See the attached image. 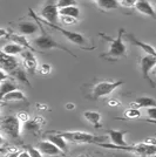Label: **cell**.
Here are the masks:
<instances>
[{"label": "cell", "instance_id": "cell-1", "mask_svg": "<svg viewBox=\"0 0 156 157\" xmlns=\"http://www.w3.org/2000/svg\"><path fill=\"white\" fill-rule=\"evenodd\" d=\"M29 15L34 19V22L38 25L39 29L41 31V34H40L39 36H37L35 39L33 40V47H34V48H38L40 51L61 49V51H65L66 53H68L73 58H75V59L78 58V56H76L74 53H72L67 47H65L64 45H61V44H59L57 40L54 39V38H52L48 33L46 32L45 29H44V26H42V22H41L39 19V15H37V14L34 13L32 8H29Z\"/></svg>", "mask_w": 156, "mask_h": 157}, {"label": "cell", "instance_id": "cell-2", "mask_svg": "<svg viewBox=\"0 0 156 157\" xmlns=\"http://www.w3.org/2000/svg\"><path fill=\"white\" fill-rule=\"evenodd\" d=\"M123 34H124V28H120V29H119V34H117L116 38L108 36V35H106L103 33H100V34H99L101 38H103V39H106L109 42L108 53H107V54H103L102 58H107V59H111V60H116V59H119V58L127 56V47H126L123 40H122Z\"/></svg>", "mask_w": 156, "mask_h": 157}, {"label": "cell", "instance_id": "cell-3", "mask_svg": "<svg viewBox=\"0 0 156 157\" xmlns=\"http://www.w3.org/2000/svg\"><path fill=\"white\" fill-rule=\"evenodd\" d=\"M99 147H102L106 149H115V150H123V151H130L133 154H135L137 156L142 157H151L156 156V147H151L148 144L143 143H136L133 145H114V144L108 143H101L99 144Z\"/></svg>", "mask_w": 156, "mask_h": 157}, {"label": "cell", "instance_id": "cell-4", "mask_svg": "<svg viewBox=\"0 0 156 157\" xmlns=\"http://www.w3.org/2000/svg\"><path fill=\"white\" fill-rule=\"evenodd\" d=\"M68 142L73 143H92L101 144L106 143L108 136H96L86 131H59Z\"/></svg>", "mask_w": 156, "mask_h": 157}, {"label": "cell", "instance_id": "cell-5", "mask_svg": "<svg viewBox=\"0 0 156 157\" xmlns=\"http://www.w3.org/2000/svg\"><path fill=\"white\" fill-rule=\"evenodd\" d=\"M39 19L42 24H46L47 26H49L51 28H53V29H57V31H59V32H61V34L65 35V38L68 40V41H71L72 44H74V45H76V46L81 47L82 49L92 51V49L95 48V46H92V47L88 46V44H87L88 41L86 40V38L82 35V34H80V33H78V32H73V31H68V29H66V28H64V27L59 26V25H55V24L46 22L45 20H42L40 17H39Z\"/></svg>", "mask_w": 156, "mask_h": 157}, {"label": "cell", "instance_id": "cell-6", "mask_svg": "<svg viewBox=\"0 0 156 157\" xmlns=\"http://www.w3.org/2000/svg\"><path fill=\"white\" fill-rule=\"evenodd\" d=\"M0 129L8 137L18 140L22 131V124L17 116H5L0 120Z\"/></svg>", "mask_w": 156, "mask_h": 157}, {"label": "cell", "instance_id": "cell-7", "mask_svg": "<svg viewBox=\"0 0 156 157\" xmlns=\"http://www.w3.org/2000/svg\"><path fill=\"white\" fill-rule=\"evenodd\" d=\"M123 85V81H101L94 86L92 90V98L94 100L111 95L114 90Z\"/></svg>", "mask_w": 156, "mask_h": 157}, {"label": "cell", "instance_id": "cell-8", "mask_svg": "<svg viewBox=\"0 0 156 157\" xmlns=\"http://www.w3.org/2000/svg\"><path fill=\"white\" fill-rule=\"evenodd\" d=\"M40 18L42 20H45L46 22L58 25L60 22V14H59V8L57 6V2L48 1L41 10Z\"/></svg>", "mask_w": 156, "mask_h": 157}, {"label": "cell", "instance_id": "cell-9", "mask_svg": "<svg viewBox=\"0 0 156 157\" xmlns=\"http://www.w3.org/2000/svg\"><path fill=\"white\" fill-rule=\"evenodd\" d=\"M156 66V56L153 55H148L146 54L144 56L141 58L140 60V67H141V73H142V76L144 80L149 81V83L153 87H155V82L150 78V73L154 69V67Z\"/></svg>", "mask_w": 156, "mask_h": 157}, {"label": "cell", "instance_id": "cell-10", "mask_svg": "<svg viewBox=\"0 0 156 157\" xmlns=\"http://www.w3.org/2000/svg\"><path fill=\"white\" fill-rule=\"evenodd\" d=\"M20 56L22 59V65L28 72L31 74H34L37 72V69H38V59L35 58L34 53L28 51V49H25L20 54Z\"/></svg>", "mask_w": 156, "mask_h": 157}, {"label": "cell", "instance_id": "cell-11", "mask_svg": "<svg viewBox=\"0 0 156 157\" xmlns=\"http://www.w3.org/2000/svg\"><path fill=\"white\" fill-rule=\"evenodd\" d=\"M18 67H19V62H18V60L15 59V56L6 55L0 49V68L1 69H4L10 75V73H12Z\"/></svg>", "mask_w": 156, "mask_h": 157}, {"label": "cell", "instance_id": "cell-12", "mask_svg": "<svg viewBox=\"0 0 156 157\" xmlns=\"http://www.w3.org/2000/svg\"><path fill=\"white\" fill-rule=\"evenodd\" d=\"M47 134L48 135H46V140H48L49 142L55 144L62 152H67V150H68V141L59 131H54V132L48 131Z\"/></svg>", "mask_w": 156, "mask_h": 157}, {"label": "cell", "instance_id": "cell-13", "mask_svg": "<svg viewBox=\"0 0 156 157\" xmlns=\"http://www.w3.org/2000/svg\"><path fill=\"white\" fill-rule=\"evenodd\" d=\"M38 149H39L44 155H48V156H59L62 154V151L59 149L55 144L49 142L48 140H44L40 141L38 143Z\"/></svg>", "mask_w": 156, "mask_h": 157}, {"label": "cell", "instance_id": "cell-14", "mask_svg": "<svg viewBox=\"0 0 156 157\" xmlns=\"http://www.w3.org/2000/svg\"><path fill=\"white\" fill-rule=\"evenodd\" d=\"M45 118L42 116H38L34 120H29L28 122L24 123L22 125V130L26 132H31V134H38L41 129V125L45 124Z\"/></svg>", "mask_w": 156, "mask_h": 157}, {"label": "cell", "instance_id": "cell-15", "mask_svg": "<svg viewBox=\"0 0 156 157\" xmlns=\"http://www.w3.org/2000/svg\"><path fill=\"white\" fill-rule=\"evenodd\" d=\"M127 38L129 39V41L134 45V46L138 47V48H141L142 51L146 52V54H148V55H153V56H156V49L154 47L149 45V44H147V42H143L141 40H138L135 36V35H133V34H127Z\"/></svg>", "mask_w": 156, "mask_h": 157}, {"label": "cell", "instance_id": "cell-16", "mask_svg": "<svg viewBox=\"0 0 156 157\" xmlns=\"http://www.w3.org/2000/svg\"><path fill=\"white\" fill-rule=\"evenodd\" d=\"M130 108L135 109H141V108H150V107H156V100L150 96H142L137 98L135 101H133L129 105Z\"/></svg>", "mask_w": 156, "mask_h": 157}, {"label": "cell", "instance_id": "cell-17", "mask_svg": "<svg viewBox=\"0 0 156 157\" xmlns=\"http://www.w3.org/2000/svg\"><path fill=\"white\" fill-rule=\"evenodd\" d=\"M8 39L11 41H13L14 44H18L21 47H24L25 49H28L31 52H37L35 48L33 47V45H31V42L25 38V35H21V34H17V33H8Z\"/></svg>", "mask_w": 156, "mask_h": 157}, {"label": "cell", "instance_id": "cell-18", "mask_svg": "<svg viewBox=\"0 0 156 157\" xmlns=\"http://www.w3.org/2000/svg\"><path fill=\"white\" fill-rule=\"evenodd\" d=\"M107 134H108V137L111 138V144H114V145H128V143L124 140V136H126L127 131L108 129Z\"/></svg>", "mask_w": 156, "mask_h": 157}, {"label": "cell", "instance_id": "cell-19", "mask_svg": "<svg viewBox=\"0 0 156 157\" xmlns=\"http://www.w3.org/2000/svg\"><path fill=\"white\" fill-rule=\"evenodd\" d=\"M135 8H136L140 13L156 19L155 10H154V7L151 6V4H150L148 0H137L136 5H135Z\"/></svg>", "mask_w": 156, "mask_h": 157}, {"label": "cell", "instance_id": "cell-20", "mask_svg": "<svg viewBox=\"0 0 156 157\" xmlns=\"http://www.w3.org/2000/svg\"><path fill=\"white\" fill-rule=\"evenodd\" d=\"M84 116H85V118L89 123L94 125L95 129L102 128V124H101V114L100 113L94 110H87L84 113Z\"/></svg>", "mask_w": 156, "mask_h": 157}, {"label": "cell", "instance_id": "cell-21", "mask_svg": "<svg viewBox=\"0 0 156 157\" xmlns=\"http://www.w3.org/2000/svg\"><path fill=\"white\" fill-rule=\"evenodd\" d=\"M24 51H25L24 47H21L20 45H18V44H14V42L6 44L5 46L1 48V52L5 53L6 55H10V56H17V55H20Z\"/></svg>", "mask_w": 156, "mask_h": 157}, {"label": "cell", "instance_id": "cell-22", "mask_svg": "<svg viewBox=\"0 0 156 157\" xmlns=\"http://www.w3.org/2000/svg\"><path fill=\"white\" fill-rule=\"evenodd\" d=\"M17 89V85L12 78H6L2 82H0V100H2L4 96L8 93L13 92Z\"/></svg>", "mask_w": 156, "mask_h": 157}, {"label": "cell", "instance_id": "cell-23", "mask_svg": "<svg viewBox=\"0 0 156 157\" xmlns=\"http://www.w3.org/2000/svg\"><path fill=\"white\" fill-rule=\"evenodd\" d=\"M17 27L21 35H33L39 28L37 24H33V22H20Z\"/></svg>", "mask_w": 156, "mask_h": 157}, {"label": "cell", "instance_id": "cell-24", "mask_svg": "<svg viewBox=\"0 0 156 157\" xmlns=\"http://www.w3.org/2000/svg\"><path fill=\"white\" fill-rule=\"evenodd\" d=\"M59 14L60 15H66V17H72L74 19H79L80 8L78 6H68L64 7V8H59Z\"/></svg>", "mask_w": 156, "mask_h": 157}, {"label": "cell", "instance_id": "cell-25", "mask_svg": "<svg viewBox=\"0 0 156 157\" xmlns=\"http://www.w3.org/2000/svg\"><path fill=\"white\" fill-rule=\"evenodd\" d=\"M98 5L102 11H111L120 8L119 0H98Z\"/></svg>", "mask_w": 156, "mask_h": 157}, {"label": "cell", "instance_id": "cell-26", "mask_svg": "<svg viewBox=\"0 0 156 157\" xmlns=\"http://www.w3.org/2000/svg\"><path fill=\"white\" fill-rule=\"evenodd\" d=\"M26 100V95L24 94V93L19 90V89H15L13 92L8 93L6 94L4 98H2V101H5V102H11V101H25Z\"/></svg>", "mask_w": 156, "mask_h": 157}, {"label": "cell", "instance_id": "cell-27", "mask_svg": "<svg viewBox=\"0 0 156 157\" xmlns=\"http://www.w3.org/2000/svg\"><path fill=\"white\" fill-rule=\"evenodd\" d=\"M10 75H11V76H13L14 78H17V80L21 81V82L26 83V85H28V86L31 85V83H29V81H28V78H27V76H26V72H25L22 68H20V67L15 68L12 73H10Z\"/></svg>", "mask_w": 156, "mask_h": 157}, {"label": "cell", "instance_id": "cell-28", "mask_svg": "<svg viewBox=\"0 0 156 157\" xmlns=\"http://www.w3.org/2000/svg\"><path fill=\"white\" fill-rule=\"evenodd\" d=\"M141 110L140 109H135V108H128L127 110L123 113V118L120 120H136V118L141 117Z\"/></svg>", "mask_w": 156, "mask_h": 157}, {"label": "cell", "instance_id": "cell-29", "mask_svg": "<svg viewBox=\"0 0 156 157\" xmlns=\"http://www.w3.org/2000/svg\"><path fill=\"white\" fill-rule=\"evenodd\" d=\"M57 6L58 8H64L68 6H76V1L75 0H58L57 1Z\"/></svg>", "mask_w": 156, "mask_h": 157}, {"label": "cell", "instance_id": "cell-30", "mask_svg": "<svg viewBox=\"0 0 156 157\" xmlns=\"http://www.w3.org/2000/svg\"><path fill=\"white\" fill-rule=\"evenodd\" d=\"M15 116H17V118L20 121V123H21V124L26 123V122H28V121L31 120V116H29V114H28L27 111H19Z\"/></svg>", "mask_w": 156, "mask_h": 157}, {"label": "cell", "instance_id": "cell-31", "mask_svg": "<svg viewBox=\"0 0 156 157\" xmlns=\"http://www.w3.org/2000/svg\"><path fill=\"white\" fill-rule=\"evenodd\" d=\"M27 152L29 154V157H44V154L38 149V147H28Z\"/></svg>", "mask_w": 156, "mask_h": 157}, {"label": "cell", "instance_id": "cell-32", "mask_svg": "<svg viewBox=\"0 0 156 157\" xmlns=\"http://www.w3.org/2000/svg\"><path fill=\"white\" fill-rule=\"evenodd\" d=\"M60 22L65 25H75L78 24V19H74L72 17H66V15H60Z\"/></svg>", "mask_w": 156, "mask_h": 157}, {"label": "cell", "instance_id": "cell-33", "mask_svg": "<svg viewBox=\"0 0 156 157\" xmlns=\"http://www.w3.org/2000/svg\"><path fill=\"white\" fill-rule=\"evenodd\" d=\"M137 0H120V6L126 7V8H131L135 7Z\"/></svg>", "mask_w": 156, "mask_h": 157}, {"label": "cell", "instance_id": "cell-34", "mask_svg": "<svg viewBox=\"0 0 156 157\" xmlns=\"http://www.w3.org/2000/svg\"><path fill=\"white\" fill-rule=\"evenodd\" d=\"M39 72L42 75H47V74H49V73L52 72V67H51V65H48V63H44V65L40 66Z\"/></svg>", "mask_w": 156, "mask_h": 157}, {"label": "cell", "instance_id": "cell-35", "mask_svg": "<svg viewBox=\"0 0 156 157\" xmlns=\"http://www.w3.org/2000/svg\"><path fill=\"white\" fill-rule=\"evenodd\" d=\"M147 115L149 116L150 120L156 121V107H150V108H147Z\"/></svg>", "mask_w": 156, "mask_h": 157}, {"label": "cell", "instance_id": "cell-36", "mask_svg": "<svg viewBox=\"0 0 156 157\" xmlns=\"http://www.w3.org/2000/svg\"><path fill=\"white\" fill-rule=\"evenodd\" d=\"M5 150H6V154H8V155H14V154L19 152V148L15 147V145H12V147H6Z\"/></svg>", "mask_w": 156, "mask_h": 157}, {"label": "cell", "instance_id": "cell-37", "mask_svg": "<svg viewBox=\"0 0 156 157\" xmlns=\"http://www.w3.org/2000/svg\"><path fill=\"white\" fill-rule=\"evenodd\" d=\"M143 143L151 145V147H156V138L155 137H148L143 141Z\"/></svg>", "mask_w": 156, "mask_h": 157}, {"label": "cell", "instance_id": "cell-38", "mask_svg": "<svg viewBox=\"0 0 156 157\" xmlns=\"http://www.w3.org/2000/svg\"><path fill=\"white\" fill-rule=\"evenodd\" d=\"M10 78V75H8V73H6L4 69H1L0 68V82H2L4 80H6V78Z\"/></svg>", "mask_w": 156, "mask_h": 157}, {"label": "cell", "instance_id": "cell-39", "mask_svg": "<svg viewBox=\"0 0 156 157\" xmlns=\"http://www.w3.org/2000/svg\"><path fill=\"white\" fill-rule=\"evenodd\" d=\"M108 105L109 107H119V105H121V102H119L117 100H109L108 101Z\"/></svg>", "mask_w": 156, "mask_h": 157}, {"label": "cell", "instance_id": "cell-40", "mask_svg": "<svg viewBox=\"0 0 156 157\" xmlns=\"http://www.w3.org/2000/svg\"><path fill=\"white\" fill-rule=\"evenodd\" d=\"M8 36V32L4 28H0V39L1 38H7Z\"/></svg>", "mask_w": 156, "mask_h": 157}, {"label": "cell", "instance_id": "cell-41", "mask_svg": "<svg viewBox=\"0 0 156 157\" xmlns=\"http://www.w3.org/2000/svg\"><path fill=\"white\" fill-rule=\"evenodd\" d=\"M17 157H29V154L27 152V150L19 151V152H18V155H17Z\"/></svg>", "mask_w": 156, "mask_h": 157}, {"label": "cell", "instance_id": "cell-42", "mask_svg": "<svg viewBox=\"0 0 156 157\" xmlns=\"http://www.w3.org/2000/svg\"><path fill=\"white\" fill-rule=\"evenodd\" d=\"M37 105H38V109H39V110H48V108H47L48 105H42V103H38Z\"/></svg>", "mask_w": 156, "mask_h": 157}, {"label": "cell", "instance_id": "cell-43", "mask_svg": "<svg viewBox=\"0 0 156 157\" xmlns=\"http://www.w3.org/2000/svg\"><path fill=\"white\" fill-rule=\"evenodd\" d=\"M65 107L67 110H74V109H75V105H74V103H67Z\"/></svg>", "mask_w": 156, "mask_h": 157}, {"label": "cell", "instance_id": "cell-44", "mask_svg": "<svg viewBox=\"0 0 156 157\" xmlns=\"http://www.w3.org/2000/svg\"><path fill=\"white\" fill-rule=\"evenodd\" d=\"M143 122H147V123H151V124H156V121H154V120H150V118L143 120Z\"/></svg>", "mask_w": 156, "mask_h": 157}, {"label": "cell", "instance_id": "cell-45", "mask_svg": "<svg viewBox=\"0 0 156 157\" xmlns=\"http://www.w3.org/2000/svg\"><path fill=\"white\" fill-rule=\"evenodd\" d=\"M4 143H5V138L2 137V135L0 134V145H2Z\"/></svg>", "mask_w": 156, "mask_h": 157}, {"label": "cell", "instance_id": "cell-46", "mask_svg": "<svg viewBox=\"0 0 156 157\" xmlns=\"http://www.w3.org/2000/svg\"><path fill=\"white\" fill-rule=\"evenodd\" d=\"M151 72H153V73H154V74H155V75H156V66H155V67H154V69H153Z\"/></svg>", "mask_w": 156, "mask_h": 157}]
</instances>
